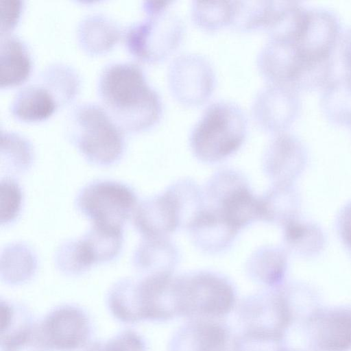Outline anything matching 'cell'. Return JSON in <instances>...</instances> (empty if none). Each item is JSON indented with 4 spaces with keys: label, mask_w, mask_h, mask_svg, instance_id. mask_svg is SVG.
I'll return each instance as SVG.
<instances>
[{
    "label": "cell",
    "mask_w": 351,
    "mask_h": 351,
    "mask_svg": "<svg viewBox=\"0 0 351 351\" xmlns=\"http://www.w3.org/2000/svg\"><path fill=\"white\" fill-rule=\"evenodd\" d=\"M195 237L207 249H215L226 244L236 229L230 226L220 213L202 212L191 222Z\"/></svg>",
    "instance_id": "cell-27"
},
{
    "label": "cell",
    "mask_w": 351,
    "mask_h": 351,
    "mask_svg": "<svg viewBox=\"0 0 351 351\" xmlns=\"http://www.w3.org/2000/svg\"><path fill=\"white\" fill-rule=\"evenodd\" d=\"M340 55L344 69L343 76L351 83V26L341 34Z\"/></svg>",
    "instance_id": "cell-40"
},
{
    "label": "cell",
    "mask_w": 351,
    "mask_h": 351,
    "mask_svg": "<svg viewBox=\"0 0 351 351\" xmlns=\"http://www.w3.org/2000/svg\"><path fill=\"white\" fill-rule=\"evenodd\" d=\"M36 79L51 90L61 108L75 100L81 87L78 73L71 65L62 62L46 66Z\"/></svg>",
    "instance_id": "cell-25"
},
{
    "label": "cell",
    "mask_w": 351,
    "mask_h": 351,
    "mask_svg": "<svg viewBox=\"0 0 351 351\" xmlns=\"http://www.w3.org/2000/svg\"><path fill=\"white\" fill-rule=\"evenodd\" d=\"M301 110L298 92L291 88L267 84L253 99L251 114L256 125L274 135L285 132Z\"/></svg>",
    "instance_id": "cell-11"
},
{
    "label": "cell",
    "mask_w": 351,
    "mask_h": 351,
    "mask_svg": "<svg viewBox=\"0 0 351 351\" xmlns=\"http://www.w3.org/2000/svg\"><path fill=\"white\" fill-rule=\"evenodd\" d=\"M236 293L225 278L199 273L179 278L180 317L221 319L236 305Z\"/></svg>",
    "instance_id": "cell-6"
},
{
    "label": "cell",
    "mask_w": 351,
    "mask_h": 351,
    "mask_svg": "<svg viewBox=\"0 0 351 351\" xmlns=\"http://www.w3.org/2000/svg\"><path fill=\"white\" fill-rule=\"evenodd\" d=\"M107 306L116 319L125 324L180 317L179 278L161 272L137 281L121 280L109 291Z\"/></svg>",
    "instance_id": "cell-2"
},
{
    "label": "cell",
    "mask_w": 351,
    "mask_h": 351,
    "mask_svg": "<svg viewBox=\"0 0 351 351\" xmlns=\"http://www.w3.org/2000/svg\"><path fill=\"white\" fill-rule=\"evenodd\" d=\"M288 351H302V350H289H289H288Z\"/></svg>",
    "instance_id": "cell-42"
},
{
    "label": "cell",
    "mask_w": 351,
    "mask_h": 351,
    "mask_svg": "<svg viewBox=\"0 0 351 351\" xmlns=\"http://www.w3.org/2000/svg\"><path fill=\"white\" fill-rule=\"evenodd\" d=\"M230 27L240 32H249L268 26L274 8V1H232Z\"/></svg>",
    "instance_id": "cell-26"
},
{
    "label": "cell",
    "mask_w": 351,
    "mask_h": 351,
    "mask_svg": "<svg viewBox=\"0 0 351 351\" xmlns=\"http://www.w3.org/2000/svg\"><path fill=\"white\" fill-rule=\"evenodd\" d=\"M230 332L221 319H191L173 335L169 351H228Z\"/></svg>",
    "instance_id": "cell-15"
},
{
    "label": "cell",
    "mask_w": 351,
    "mask_h": 351,
    "mask_svg": "<svg viewBox=\"0 0 351 351\" xmlns=\"http://www.w3.org/2000/svg\"><path fill=\"white\" fill-rule=\"evenodd\" d=\"M84 351H147L145 340L132 330H124L108 340L90 343Z\"/></svg>",
    "instance_id": "cell-36"
},
{
    "label": "cell",
    "mask_w": 351,
    "mask_h": 351,
    "mask_svg": "<svg viewBox=\"0 0 351 351\" xmlns=\"http://www.w3.org/2000/svg\"><path fill=\"white\" fill-rule=\"evenodd\" d=\"M234 351H288L285 334L243 329L233 341Z\"/></svg>",
    "instance_id": "cell-33"
},
{
    "label": "cell",
    "mask_w": 351,
    "mask_h": 351,
    "mask_svg": "<svg viewBox=\"0 0 351 351\" xmlns=\"http://www.w3.org/2000/svg\"><path fill=\"white\" fill-rule=\"evenodd\" d=\"M71 142L89 162L109 166L117 162L125 149L123 130L104 108L94 102L74 106L66 120Z\"/></svg>",
    "instance_id": "cell-4"
},
{
    "label": "cell",
    "mask_w": 351,
    "mask_h": 351,
    "mask_svg": "<svg viewBox=\"0 0 351 351\" xmlns=\"http://www.w3.org/2000/svg\"><path fill=\"white\" fill-rule=\"evenodd\" d=\"M5 263H1V278L9 285L23 284L32 278L36 259L25 245L14 244L5 249Z\"/></svg>",
    "instance_id": "cell-29"
},
{
    "label": "cell",
    "mask_w": 351,
    "mask_h": 351,
    "mask_svg": "<svg viewBox=\"0 0 351 351\" xmlns=\"http://www.w3.org/2000/svg\"><path fill=\"white\" fill-rule=\"evenodd\" d=\"M60 108V104L51 90L36 79L15 94L10 110L17 120L38 122L47 119Z\"/></svg>",
    "instance_id": "cell-18"
},
{
    "label": "cell",
    "mask_w": 351,
    "mask_h": 351,
    "mask_svg": "<svg viewBox=\"0 0 351 351\" xmlns=\"http://www.w3.org/2000/svg\"><path fill=\"white\" fill-rule=\"evenodd\" d=\"M23 6L22 1H1V36L11 34L19 21Z\"/></svg>",
    "instance_id": "cell-38"
},
{
    "label": "cell",
    "mask_w": 351,
    "mask_h": 351,
    "mask_svg": "<svg viewBox=\"0 0 351 351\" xmlns=\"http://www.w3.org/2000/svg\"><path fill=\"white\" fill-rule=\"evenodd\" d=\"M32 144L25 137L14 132H1V165L17 171L26 170L34 156Z\"/></svg>",
    "instance_id": "cell-31"
},
{
    "label": "cell",
    "mask_w": 351,
    "mask_h": 351,
    "mask_svg": "<svg viewBox=\"0 0 351 351\" xmlns=\"http://www.w3.org/2000/svg\"><path fill=\"white\" fill-rule=\"evenodd\" d=\"M341 23L336 13L325 8H308L302 30L294 43L306 60H319L332 57L340 40Z\"/></svg>",
    "instance_id": "cell-13"
},
{
    "label": "cell",
    "mask_w": 351,
    "mask_h": 351,
    "mask_svg": "<svg viewBox=\"0 0 351 351\" xmlns=\"http://www.w3.org/2000/svg\"><path fill=\"white\" fill-rule=\"evenodd\" d=\"M77 243L89 269L95 263L110 261L119 254L123 244L122 229L93 224Z\"/></svg>",
    "instance_id": "cell-21"
},
{
    "label": "cell",
    "mask_w": 351,
    "mask_h": 351,
    "mask_svg": "<svg viewBox=\"0 0 351 351\" xmlns=\"http://www.w3.org/2000/svg\"><path fill=\"white\" fill-rule=\"evenodd\" d=\"M97 88L101 106L124 132L147 131L161 119V97L136 63H108L99 73Z\"/></svg>",
    "instance_id": "cell-1"
},
{
    "label": "cell",
    "mask_w": 351,
    "mask_h": 351,
    "mask_svg": "<svg viewBox=\"0 0 351 351\" xmlns=\"http://www.w3.org/2000/svg\"><path fill=\"white\" fill-rule=\"evenodd\" d=\"M319 105L330 122L351 126V83L343 76L332 78L323 87Z\"/></svg>",
    "instance_id": "cell-24"
},
{
    "label": "cell",
    "mask_w": 351,
    "mask_h": 351,
    "mask_svg": "<svg viewBox=\"0 0 351 351\" xmlns=\"http://www.w3.org/2000/svg\"><path fill=\"white\" fill-rule=\"evenodd\" d=\"M307 11L297 1H274L271 19L265 29L268 39L295 43L304 25Z\"/></svg>",
    "instance_id": "cell-22"
},
{
    "label": "cell",
    "mask_w": 351,
    "mask_h": 351,
    "mask_svg": "<svg viewBox=\"0 0 351 351\" xmlns=\"http://www.w3.org/2000/svg\"><path fill=\"white\" fill-rule=\"evenodd\" d=\"M22 204V192L14 180L5 178L0 183L1 223L7 225L19 215Z\"/></svg>",
    "instance_id": "cell-37"
},
{
    "label": "cell",
    "mask_w": 351,
    "mask_h": 351,
    "mask_svg": "<svg viewBox=\"0 0 351 351\" xmlns=\"http://www.w3.org/2000/svg\"><path fill=\"white\" fill-rule=\"evenodd\" d=\"M122 34L121 27L114 19L101 13L87 14L77 27L80 47L91 56L109 51L120 40Z\"/></svg>",
    "instance_id": "cell-19"
},
{
    "label": "cell",
    "mask_w": 351,
    "mask_h": 351,
    "mask_svg": "<svg viewBox=\"0 0 351 351\" xmlns=\"http://www.w3.org/2000/svg\"><path fill=\"white\" fill-rule=\"evenodd\" d=\"M160 239L153 238L143 243L134 254L136 267L143 271L155 270L158 273L160 266L165 263L162 259L170 258V250L167 245Z\"/></svg>",
    "instance_id": "cell-35"
},
{
    "label": "cell",
    "mask_w": 351,
    "mask_h": 351,
    "mask_svg": "<svg viewBox=\"0 0 351 351\" xmlns=\"http://www.w3.org/2000/svg\"><path fill=\"white\" fill-rule=\"evenodd\" d=\"M36 330L45 351H77L90 343L93 327L84 308L65 304L53 308L37 321Z\"/></svg>",
    "instance_id": "cell-7"
},
{
    "label": "cell",
    "mask_w": 351,
    "mask_h": 351,
    "mask_svg": "<svg viewBox=\"0 0 351 351\" xmlns=\"http://www.w3.org/2000/svg\"><path fill=\"white\" fill-rule=\"evenodd\" d=\"M285 236L293 250L306 256L319 253L325 244V238L319 228L295 219L285 224Z\"/></svg>",
    "instance_id": "cell-30"
},
{
    "label": "cell",
    "mask_w": 351,
    "mask_h": 351,
    "mask_svg": "<svg viewBox=\"0 0 351 351\" xmlns=\"http://www.w3.org/2000/svg\"><path fill=\"white\" fill-rule=\"evenodd\" d=\"M233 13L232 1H194L191 6L193 23L208 32L230 26Z\"/></svg>",
    "instance_id": "cell-28"
},
{
    "label": "cell",
    "mask_w": 351,
    "mask_h": 351,
    "mask_svg": "<svg viewBox=\"0 0 351 351\" xmlns=\"http://www.w3.org/2000/svg\"><path fill=\"white\" fill-rule=\"evenodd\" d=\"M180 215L177 199L170 191L142 203L134 214V223L147 239L161 238L178 225Z\"/></svg>",
    "instance_id": "cell-17"
},
{
    "label": "cell",
    "mask_w": 351,
    "mask_h": 351,
    "mask_svg": "<svg viewBox=\"0 0 351 351\" xmlns=\"http://www.w3.org/2000/svg\"><path fill=\"white\" fill-rule=\"evenodd\" d=\"M304 324L316 351L351 350V306L315 308Z\"/></svg>",
    "instance_id": "cell-12"
},
{
    "label": "cell",
    "mask_w": 351,
    "mask_h": 351,
    "mask_svg": "<svg viewBox=\"0 0 351 351\" xmlns=\"http://www.w3.org/2000/svg\"><path fill=\"white\" fill-rule=\"evenodd\" d=\"M33 60L27 43L16 35L1 36L0 88L13 87L30 76Z\"/></svg>",
    "instance_id": "cell-20"
},
{
    "label": "cell",
    "mask_w": 351,
    "mask_h": 351,
    "mask_svg": "<svg viewBox=\"0 0 351 351\" xmlns=\"http://www.w3.org/2000/svg\"><path fill=\"white\" fill-rule=\"evenodd\" d=\"M220 211L226 221L237 230L258 217L263 218V203L247 188L240 186L223 197Z\"/></svg>",
    "instance_id": "cell-23"
},
{
    "label": "cell",
    "mask_w": 351,
    "mask_h": 351,
    "mask_svg": "<svg viewBox=\"0 0 351 351\" xmlns=\"http://www.w3.org/2000/svg\"><path fill=\"white\" fill-rule=\"evenodd\" d=\"M248 131L243 108L228 100L209 104L195 123L189 136L191 148L204 162H217L236 152Z\"/></svg>",
    "instance_id": "cell-3"
},
{
    "label": "cell",
    "mask_w": 351,
    "mask_h": 351,
    "mask_svg": "<svg viewBox=\"0 0 351 351\" xmlns=\"http://www.w3.org/2000/svg\"><path fill=\"white\" fill-rule=\"evenodd\" d=\"M298 291L287 287L250 296L238 307L243 329L286 335L298 317Z\"/></svg>",
    "instance_id": "cell-8"
},
{
    "label": "cell",
    "mask_w": 351,
    "mask_h": 351,
    "mask_svg": "<svg viewBox=\"0 0 351 351\" xmlns=\"http://www.w3.org/2000/svg\"><path fill=\"white\" fill-rule=\"evenodd\" d=\"M302 63L294 43L269 39L256 57L257 69L267 84L293 89Z\"/></svg>",
    "instance_id": "cell-16"
},
{
    "label": "cell",
    "mask_w": 351,
    "mask_h": 351,
    "mask_svg": "<svg viewBox=\"0 0 351 351\" xmlns=\"http://www.w3.org/2000/svg\"><path fill=\"white\" fill-rule=\"evenodd\" d=\"M261 200L263 219L280 221L284 225L295 219L298 199L291 186L277 185L270 194Z\"/></svg>",
    "instance_id": "cell-32"
},
{
    "label": "cell",
    "mask_w": 351,
    "mask_h": 351,
    "mask_svg": "<svg viewBox=\"0 0 351 351\" xmlns=\"http://www.w3.org/2000/svg\"><path fill=\"white\" fill-rule=\"evenodd\" d=\"M286 256L278 250L263 252L252 265V275L261 283L274 287L282 280L287 265Z\"/></svg>",
    "instance_id": "cell-34"
},
{
    "label": "cell",
    "mask_w": 351,
    "mask_h": 351,
    "mask_svg": "<svg viewBox=\"0 0 351 351\" xmlns=\"http://www.w3.org/2000/svg\"><path fill=\"white\" fill-rule=\"evenodd\" d=\"M307 150L300 138L289 132L274 135L265 154L266 170L278 185L291 186L300 174L307 160Z\"/></svg>",
    "instance_id": "cell-14"
},
{
    "label": "cell",
    "mask_w": 351,
    "mask_h": 351,
    "mask_svg": "<svg viewBox=\"0 0 351 351\" xmlns=\"http://www.w3.org/2000/svg\"><path fill=\"white\" fill-rule=\"evenodd\" d=\"M216 73L210 61L203 55L187 52L170 62L167 84L173 99L186 107H197L212 96L216 86Z\"/></svg>",
    "instance_id": "cell-9"
},
{
    "label": "cell",
    "mask_w": 351,
    "mask_h": 351,
    "mask_svg": "<svg viewBox=\"0 0 351 351\" xmlns=\"http://www.w3.org/2000/svg\"><path fill=\"white\" fill-rule=\"evenodd\" d=\"M36 326V323L30 332L1 344V351H45L37 337Z\"/></svg>",
    "instance_id": "cell-39"
},
{
    "label": "cell",
    "mask_w": 351,
    "mask_h": 351,
    "mask_svg": "<svg viewBox=\"0 0 351 351\" xmlns=\"http://www.w3.org/2000/svg\"><path fill=\"white\" fill-rule=\"evenodd\" d=\"M340 237L344 244L351 250V202L341 212L338 221Z\"/></svg>",
    "instance_id": "cell-41"
},
{
    "label": "cell",
    "mask_w": 351,
    "mask_h": 351,
    "mask_svg": "<svg viewBox=\"0 0 351 351\" xmlns=\"http://www.w3.org/2000/svg\"><path fill=\"white\" fill-rule=\"evenodd\" d=\"M136 200L135 193L125 184L98 181L86 186L79 193L77 206L94 224L122 229Z\"/></svg>",
    "instance_id": "cell-10"
},
{
    "label": "cell",
    "mask_w": 351,
    "mask_h": 351,
    "mask_svg": "<svg viewBox=\"0 0 351 351\" xmlns=\"http://www.w3.org/2000/svg\"><path fill=\"white\" fill-rule=\"evenodd\" d=\"M185 34L182 19L169 9L145 14L124 31L128 52L147 63H158L168 58L179 47Z\"/></svg>",
    "instance_id": "cell-5"
}]
</instances>
